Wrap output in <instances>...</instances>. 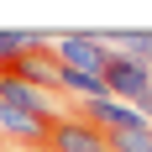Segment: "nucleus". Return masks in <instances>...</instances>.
Instances as JSON below:
<instances>
[{
	"instance_id": "nucleus-9",
	"label": "nucleus",
	"mask_w": 152,
	"mask_h": 152,
	"mask_svg": "<svg viewBox=\"0 0 152 152\" xmlns=\"http://www.w3.org/2000/svg\"><path fill=\"white\" fill-rule=\"evenodd\" d=\"M26 152H53V147H26Z\"/></svg>"
},
{
	"instance_id": "nucleus-4",
	"label": "nucleus",
	"mask_w": 152,
	"mask_h": 152,
	"mask_svg": "<svg viewBox=\"0 0 152 152\" xmlns=\"http://www.w3.org/2000/svg\"><path fill=\"white\" fill-rule=\"evenodd\" d=\"M53 152H110V137L94 131L79 110H68V115H58V126H53Z\"/></svg>"
},
{
	"instance_id": "nucleus-8",
	"label": "nucleus",
	"mask_w": 152,
	"mask_h": 152,
	"mask_svg": "<svg viewBox=\"0 0 152 152\" xmlns=\"http://www.w3.org/2000/svg\"><path fill=\"white\" fill-rule=\"evenodd\" d=\"M137 105H142V115H147V126H152V94H142Z\"/></svg>"
},
{
	"instance_id": "nucleus-7",
	"label": "nucleus",
	"mask_w": 152,
	"mask_h": 152,
	"mask_svg": "<svg viewBox=\"0 0 152 152\" xmlns=\"http://www.w3.org/2000/svg\"><path fill=\"white\" fill-rule=\"evenodd\" d=\"M37 42H53V31H0V63H11L16 53H26Z\"/></svg>"
},
{
	"instance_id": "nucleus-3",
	"label": "nucleus",
	"mask_w": 152,
	"mask_h": 152,
	"mask_svg": "<svg viewBox=\"0 0 152 152\" xmlns=\"http://www.w3.org/2000/svg\"><path fill=\"white\" fill-rule=\"evenodd\" d=\"M105 89H110V100L137 105L142 94H152V63L137 58V53H110V63H105Z\"/></svg>"
},
{
	"instance_id": "nucleus-2",
	"label": "nucleus",
	"mask_w": 152,
	"mask_h": 152,
	"mask_svg": "<svg viewBox=\"0 0 152 152\" xmlns=\"http://www.w3.org/2000/svg\"><path fill=\"white\" fill-rule=\"evenodd\" d=\"M0 74L21 79V84H31V89H42V94H53L63 63H58V53H53V42H37V47H26V53H16L11 63H0Z\"/></svg>"
},
{
	"instance_id": "nucleus-5",
	"label": "nucleus",
	"mask_w": 152,
	"mask_h": 152,
	"mask_svg": "<svg viewBox=\"0 0 152 152\" xmlns=\"http://www.w3.org/2000/svg\"><path fill=\"white\" fill-rule=\"evenodd\" d=\"M0 100L16 105V110H26V115H37V121H47V126H58V115H63V110H53V100L42 89H31L21 79H5V74H0Z\"/></svg>"
},
{
	"instance_id": "nucleus-1",
	"label": "nucleus",
	"mask_w": 152,
	"mask_h": 152,
	"mask_svg": "<svg viewBox=\"0 0 152 152\" xmlns=\"http://www.w3.org/2000/svg\"><path fill=\"white\" fill-rule=\"evenodd\" d=\"M53 53H58L63 68H74V74H94V79H105V63L115 47L100 37V31H58L53 37Z\"/></svg>"
},
{
	"instance_id": "nucleus-6",
	"label": "nucleus",
	"mask_w": 152,
	"mask_h": 152,
	"mask_svg": "<svg viewBox=\"0 0 152 152\" xmlns=\"http://www.w3.org/2000/svg\"><path fill=\"white\" fill-rule=\"evenodd\" d=\"M58 89L74 94L79 105H89V100H110L105 79H94V74H74V68H63V74H58Z\"/></svg>"
}]
</instances>
